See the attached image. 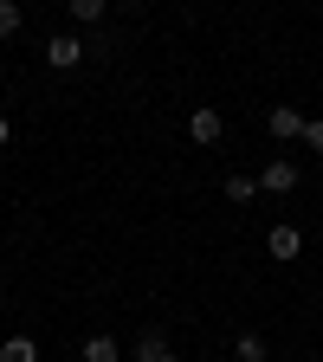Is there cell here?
Segmentation results:
<instances>
[{"label": "cell", "mask_w": 323, "mask_h": 362, "mask_svg": "<svg viewBox=\"0 0 323 362\" xmlns=\"http://www.w3.org/2000/svg\"><path fill=\"white\" fill-rule=\"evenodd\" d=\"M304 149H317V156H323V117H310V123H304Z\"/></svg>", "instance_id": "cell-13"}, {"label": "cell", "mask_w": 323, "mask_h": 362, "mask_svg": "<svg viewBox=\"0 0 323 362\" xmlns=\"http://www.w3.org/2000/svg\"><path fill=\"white\" fill-rule=\"evenodd\" d=\"M0 304H7V285H0Z\"/></svg>", "instance_id": "cell-16"}, {"label": "cell", "mask_w": 323, "mask_h": 362, "mask_svg": "<svg viewBox=\"0 0 323 362\" xmlns=\"http://www.w3.org/2000/svg\"><path fill=\"white\" fill-rule=\"evenodd\" d=\"M233 356H240V362H271V349H265V337H252V330H246V337L233 343Z\"/></svg>", "instance_id": "cell-11"}, {"label": "cell", "mask_w": 323, "mask_h": 362, "mask_svg": "<svg viewBox=\"0 0 323 362\" xmlns=\"http://www.w3.org/2000/svg\"><path fill=\"white\" fill-rule=\"evenodd\" d=\"M129 362H175V343H168L162 330H143V337H136V349H129Z\"/></svg>", "instance_id": "cell-5"}, {"label": "cell", "mask_w": 323, "mask_h": 362, "mask_svg": "<svg viewBox=\"0 0 323 362\" xmlns=\"http://www.w3.org/2000/svg\"><path fill=\"white\" fill-rule=\"evenodd\" d=\"M117 7H123V13H143V7H149V0H117Z\"/></svg>", "instance_id": "cell-14"}, {"label": "cell", "mask_w": 323, "mask_h": 362, "mask_svg": "<svg viewBox=\"0 0 323 362\" xmlns=\"http://www.w3.org/2000/svg\"><path fill=\"white\" fill-rule=\"evenodd\" d=\"M188 136L201 149H213L220 136H226V117H220V104H194V117H188Z\"/></svg>", "instance_id": "cell-3"}, {"label": "cell", "mask_w": 323, "mask_h": 362, "mask_svg": "<svg viewBox=\"0 0 323 362\" xmlns=\"http://www.w3.org/2000/svg\"><path fill=\"white\" fill-rule=\"evenodd\" d=\"M265 252L271 259H298L304 252V233H298V226H271V233H265Z\"/></svg>", "instance_id": "cell-6"}, {"label": "cell", "mask_w": 323, "mask_h": 362, "mask_svg": "<svg viewBox=\"0 0 323 362\" xmlns=\"http://www.w3.org/2000/svg\"><path fill=\"white\" fill-rule=\"evenodd\" d=\"M298 181H304V175H298V162H291V156H271V162L259 168V194H291Z\"/></svg>", "instance_id": "cell-2"}, {"label": "cell", "mask_w": 323, "mask_h": 362, "mask_svg": "<svg viewBox=\"0 0 323 362\" xmlns=\"http://www.w3.org/2000/svg\"><path fill=\"white\" fill-rule=\"evenodd\" d=\"M265 123H271V136H278V143H304V123H310V117H304L298 104H271Z\"/></svg>", "instance_id": "cell-4"}, {"label": "cell", "mask_w": 323, "mask_h": 362, "mask_svg": "<svg viewBox=\"0 0 323 362\" xmlns=\"http://www.w3.org/2000/svg\"><path fill=\"white\" fill-rule=\"evenodd\" d=\"M252 194H259L252 175H226V201H252Z\"/></svg>", "instance_id": "cell-12"}, {"label": "cell", "mask_w": 323, "mask_h": 362, "mask_svg": "<svg viewBox=\"0 0 323 362\" xmlns=\"http://www.w3.org/2000/svg\"><path fill=\"white\" fill-rule=\"evenodd\" d=\"M7 143H13V123H7V117H0V149H7Z\"/></svg>", "instance_id": "cell-15"}, {"label": "cell", "mask_w": 323, "mask_h": 362, "mask_svg": "<svg viewBox=\"0 0 323 362\" xmlns=\"http://www.w3.org/2000/svg\"><path fill=\"white\" fill-rule=\"evenodd\" d=\"M0 362H39V343L33 337H7L0 343Z\"/></svg>", "instance_id": "cell-9"}, {"label": "cell", "mask_w": 323, "mask_h": 362, "mask_svg": "<svg viewBox=\"0 0 323 362\" xmlns=\"http://www.w3.org/2000/svg\"><path fill=\"white\" fill-rule=\"evenodd\" d=\"M20 26H26V7L20 0H0V39H20Z\"/></svg>", "instance_id": "cell-10"}, {"label": "cell", "mask_w": 323, "mask_h": 362, "mask_svg": "<svg viewBox=\"0 0 323 362\" xmlns=\"http://www.w3.org/2000/svg\"><path fill=\"white\" fill-rule=\"evenodd\" d=\"M84 362H123V349H117V337H84Z\"/></svg>", "instance_id": "cell-7"}, {"label": "cell", "mask_w": 323, "mask_h": 362, "mask_svg": "<svg viewBox=\"0 0 323 362\" xmlns=\"http://www.w3.org/2000/svg\"><path fill=\"white\" fill-rule=\"evenodd\" d=\"M65 13H71L78 26H98V20L110 13V0H65Z\"/></svg>", "instance_id": "cell-8"}, {"label": "cell", "mask_w": 323, "mask_h": 362, "mask_svg": "<svg viewBox=\"0 0 323 362\" xmlns=\"http://www.w3.org/2000/svg\"><path fill=\"white\" fill-rule=\"evenodd\" d=\"M84 59H90V45L78 33H52V39H45V65H52V71H78Z\"/></svg>", "instance_id": "cell-1"}]
</instances>
